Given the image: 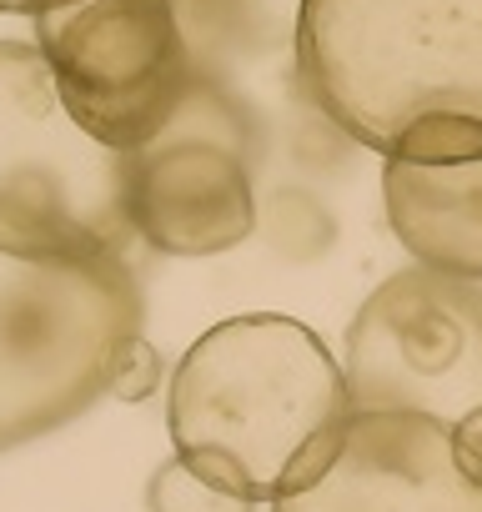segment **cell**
Segmentation results:
<instances>
[{"label": "cell", "mask_w": 482, "mask_h": 512, "mask_svg": "<svg viewBox=\"0 0 482 512\" xmlns=\"http://www.w3.org/2000/svg\"><path fill=\"white\" fill-rule=\"evenodd\" d=\"M131 241V156L71 116L41 46L0 41V251L126 262Z\"/></svg>", "instance_id": "cell-4"}, {"label": "cell", "mask_w": 482, "mask_h": 512, "mask_svg": "<svg viewBox=\"0 0 482 512\" xmlns=\"http://www.w3.org/2000/svg\"><path fill=\"white\" fill-rule=\"evenodd\" d=\"M186 56L196 76L226 81L231 61L252 56L262 41V6L257 0H171Z\"/></svg>", "instance_id": "cell-10"}, {"label": "cell", "mask_w": 482, "mask_h": 512, "mask_svg": "<svg viewBox=\"0 0 482 512\" xmlns=\"http://www.w3.org/2000/svg\"><path fill=\"white\" fill-rule=\"evenodd\" d=\"M36 46L71 116L121 156L151 146L196 81L171 0H66L36 16Z\"/></svg>", "instance_id": "cell-7"}, {"label": "cell", "mask_w": 482, "mask_h": 512, "mask_svg": "<svg viewBox=\"0 0 482 512\" xmlns=\"http://www.w3.org/2000/svg\"><path fill=\"white\" fill-rule=\"evenodd\" d=\"M387 226L417 267L482 287V156L472 161H387Z\"/></svg>", "instance_id": "cell-9"}, {"label": "cell", "mask_w": 482, "mask_h": 512, "mask_svg": "<svg viewBox=\"0 0 482 512\" xmlns=\"http://www.w3.org/2000/svg\"><path fill=\"white\" fill-rule=\"evenodd\" d=\"M347 422L342 362L312 327L277 312H247L201 332L166 387L176 457L252 502H277L312 482Z\"/></svg>", "instance_id": "cell-2"}, {"label": "cell", "mask_w": 482, "mask_h": 512, "mask_svg": "<svg viewBox=\"0 0 482 512\" xmlns=\"http://www.w3.org/2000/svg\"><path fill=\"white\" fill-rule=\"evenodd\" d=\"M342 377L352 412H482V287L427 267L387 277L352 317Z\"/></svg>", "instance_id": "cell-6"}, {"label": "cell", "mask_w": 482, "mask_h": 512, "mask_svg": "<svg viewBox=\"0 0 482 512\" xmlns=\"http://www.w3.org/2000/svg\"><path fill=\"white\" fill-rule=\"evenodd\" d=\"M452 437H457V452L467 457V467L482 477V412H472V417H462L457 427H452Z\"/></svg>", "instance_id": "cell-14"}, {"label": "cell", "mask_w": 482, "mask_h": 512, "mask_svg": "<svg viewBox=\"0 0 482 512\" xmlns=\"http://www.w3.org/2000/svg\"><path fill=\"white\" fill-rule=\"evenodd\" d=\"M56 6H66V0H0V16H41V11H56Z\"/></svg>", "instance_id": "cell-15"}, {"label": "cell", "mask_w": 482, "mask_h": 512, "mask_svg": "<svg viewBox=\"0 0 482 512\" xmlns=\"http://www.w3.org/2000/svg\"><path fill=\"white\" fill-rule=\"evenodd\" d=\"M272 512H482V477L447 422L422 412H352L332 462Z\"/></svg>", "instance_id": "cell-8"}, {"label": "cell", "mask_w": 482, "mask_h": 512, "mask_svg": "<svg viewBox=\"0 0 482 512\" xmlns=\"http://www.w3.org/2000/svg\"><path fill=\"white\" fill-rule=\"evenodd\" d=\"M297 81L382 161L482 156V0H302Z\"/></svg>", "instance_id": "cell-1"}, {"label": "cell", "mask_w": 482, "mask_h": 512, "mask_svg": "<svg viewBox=\"0 0 482 512\" xmlns=\"http://www.w3.org/2000/svg\"><path fill=\"white\" fill-rule=\"evenodd\" d=\"M252 497H236L221 482L201 477L191 462L171 457L146 482V512H252Z\"/></svg>", "instance_id": "cell-12"}, {"label": "cell", "mask_w": 482, "mask_h": 512, "mask_svg": "<svg viewBox=\"0 0 482 512\" xmlns=\"http://www.w3.org/2000/svg\"><path fill=\"white\" fill-rule=\"evenodd\" d=\"M257 231L282 262H297V267L322 262V256L337 246L332 206L302 181H282L267 196H257Z\"/></svg>", "instance_id": "cell-11"}, {"label": "cell", "mask_w": 482, "mask_h": 512, "mask_svg": "<svg viewBox=\"0 0 482 512\" xmlns=\"http://www.w3.org/2000/svg\"><path fill=\"white\" fill-rule=\"evenodd\" d=\"M161 377H166V362H161V352L141 337L136 347H131V357L121 362V377H116V397L121 402H141V397H151L156 387H161Z\"/></svg>", "instance_id": "cell-13"}, {"label": "cell", "mask_w": 482, "mask_h": 512, "mask_svg": "<svg viewBox=\"0 0 482 512\" xmlns=\"http://www.w3.org/2000/svg\"><path fill=\"white\" fill-rule=\"evenodd\" d=\"M262 126L226 81L196 76L176 116L131 156V221L161 256H221L257 231Z\"/></svg>", "instance_id": "cell-5"}, {"label": "cell", "mask_w": 482, "mask_h": 512, "mask_svg": "<svg viewBox=\"0 0 482 512\" xmlns=\"http://www.w3.org/2000/svg\"><path fill=\"white\" fill-rule=\"evenodd\" d=\"M146 302L131 262H41L0 251V452L26 447L96 407Z\"/></svg>", "instance_id": "cell-3"}]
</instances>
